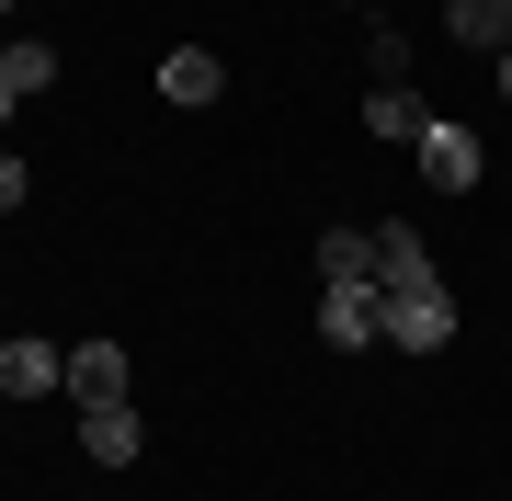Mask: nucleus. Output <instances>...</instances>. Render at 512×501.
I'll use <instances>...</instances> for the list:
<instances>
[{
	"instance_id": "f257e3e1",
	"label": "nucleus",
	"mask_w": 512,
	"mask_h": 501,
	"mask_svg": "<svg viewBox=\"0 0 512 501\" xmlns=\"http://www.w3.org/2000/svg\"><path fill=\"white\" fill-rule=\"evenodd\" d=\"M387 297V285H376ZM387 342L399 353H444L456 342V297H444V285H399V297H387Z\"/></svg>"
},
{
	"instance_id": "f03ea898",
	"label": "nucleus",
	"mask_w": 512,
	"mask_h": 501,
	"mask_svg": "<svg viewBox=\"0 0 512 501\" xmlns=\"http://www.w3.org/2000/svg\"><path fill=\"white\" fill-rule=\"evenodd\" d=\"M319 342H330V353L387 342V297H376V285H319Z\"/></svg>"
},
{
	"instance_id": "7ed1b4c3",
	"label": "nucleus",
	"mask_w": 512,
	"mask_h": 501,
	"mask_svg": "<svg viewBox=\"0 0 512 501\" xmlns=\"http://www.w3.org/2000/svg\"><path fill=\"white\" fill-rule=\"evenodd\" d=\"M410 149H421V183H433V194H478V171H490V160H478V137H467V126H444V114L410 137Z\"/></svg>"
},
{
	"instance_id": "20e7f679",
	"label": "nucleus",
	"mask_w": 512,
	"mask_h": 501,
	"mask_svg": "<svg viewBox=\"0 0 512 501\" xmlns=\"http://www.w3.org/2000/svg\"><path fill=\"white\" fill-rule=\"evenodd\" d=\"M80 445H92V467H137V445H148L137 399H103V410H80Z\"/></svg>"
},
{
	"instance_id": "39448f33",
	"label": "nucleus",
	"mask_w": 512,
	"mask_h": 501,
	"mask_svg": "<svg viewBox=\"0 0 512 501\" xmlns=\"http://www.w3.org/2000/svg\"><path fill=\"white\" fill-rule=\"evenodd\" d=\"M46 388H69V353L57 342H0V399H46Z\"/></svg>"
},
{
	"instance_id": "423d86ee",
	"label": "nucleus",
	"mask_w": 512,
	"mask_h": 501,
	"mask_svg": "<svg viewBox=\"0 0 512 501\" xmlns=\"http://www.w3.org/2000/svg\"><path fill=\"white\" fill-rule=\"evenodd\" d=\"M69 399H80V410L126 399V342H69Z\"/></svg>"
},
{
	"instance_id": "0eeeda50",
	"label": "nucleus",
	"mask_w": 512,
	"mask_h": 501,
	"mask_svg": "<svg viewBox=\"0 0 512 501\" xmlns=\"http://www.w3.org/2000/svg\"><path fill=\"white\" fill-rule=\"evenodd\" d=\"M160 92H171V103H217V92H228V57H217V46H171V57H160Z\"/></svg>"
},
{
	"instance_id": "6e6552de",
	"label": "nucleus",
	"mask_w": 512,
	"mask_h": 501,
	"mask_svg": "<svg viewBox=\"0 0 512 501\" xmlns=\"http://www.w3.org/2000/svg\"><path fill=\"white\" fill-rule=\"evenodd\" d=\"M376 285L387 297H399V285H444L433 251H421V228H376Z\"/></svg>"
},
{
	"instance_id": "1a4fd4ad",
	"label": "nucleus",
	"mask_w": 512,
	"mask_h": 501,
	"mask_svg": "<svg viewBox=\"0 0 512 501\" xmlns=\"http://www.w3.org/2000/svg\"><path fill=\"white\" fill-rule=\"evenodd\" d=\"M421 126H433V114H421V92H410V80H376V92H365V137H399V149H410Z\"/></svg>"
},
{
	"instance_id": "9d476101",
	"label": "nucleus",
	"mask_w": 512,
	"mask_h": 501,
	"mask_svg": "<svg viewBox=\"0 0 512 501\" xmlns=\"http://www.w3.org/2000/svg\"><path fill=\"white\" fill-rule=\"evenodd\" d=\"M319 285H376V228H330L319 240Z\"/></svg>"
},
{
	"instance_id": "9b49d317",
	"label": "nucleus",
	"mask_w": 512,
	"mask_h": 501,
	"mask_svg": "<svg viewBox=\"0 0 512 501\" xmlns=\"http://www.w3.org/2000/svg\"><path fill=\"white\" fill-rule=\"evenodd\" d=\"M444 35L478 46V57H501L512 46V12H501V0H444Z\"/></svg>"
},
{
	"instance_id": "f8f14e48",
	"label": "nucleus",
	"mask_w": 512,
	"mask_h": 501,
	"mask_svg": "<svg viewBox=\"0 0 512 501\" xmlns=\"http://www.w3.org/2000/svg\"><path fill=\"white\" fill-rule=\"evenodd\" d=\"M0 80H12V103H35L46 80H57V46H35V35H12V46H0Z\"/></svg>"
},
{
	"instance_id": "ddd939ff",
	"label": "nucleus",
	"mask_w": 512,
	"mask_h": 501,
	"mask_svg": "<svg viewBox=\"0 0 512 501\" xmlns=\"http://www.w3.org/2000/svg\"><path fill=\"white\" fill-rule=\"evenodd\" d=\"M23 205V149H0V217Z\"/></svg>"
},
{
	"instance_id": "4468645a",
	"label": "nucleus",
	"mask_w": 512,
	"mask_h": 501,
	"mask_svg": "<svg viewBox=\"0 0 512 501\" xmlns=\"http://www.w3.org/2000/svg\"><path fill=\"white\" fill-rule=\"evenodd\" d=\"M490 80H501V103H512V46H501V57H490Z\"/></svg>"
},
{
	"instance_id": "2eb2a0df",
	"label": "nucleus",
	"mask_w": 512,
	"mask_h": 501,
	"mask_svg": "<svg viewBox=\"0 0 512 501\" xmlns=\"http://www.w3.org/2000/svg\"><path fill=\"white\" fill-rule=\"evenodd\" d=\"M0 126H12V80H0Z\"/></svg>"
},
{
	"instance_id": "dca6fc26",
	"label": "nucleus",
	"mask_w": 512,
	"mask_h": 501,
	"mask_svg": "<svg viewBox=\"0 0 512 501\" xmlns=\"http://www.w3.org/2000/svg\"><path fill=\"white\" fill-rule=\"evenodd\" d=\"M0 12H12V0H0Z\"/></svg>"
}]
</instances>
